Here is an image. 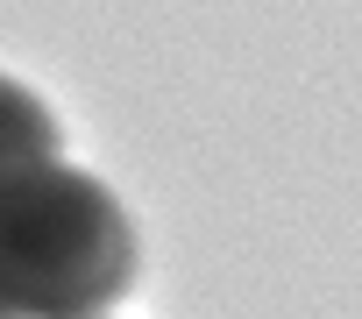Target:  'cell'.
I'll return each instance as SVG.
<instances>
[{"instance_id":"cell-2","label":"cell","mask_w":362,"mask_h":319,"mask_svg":"<svg viewBox=\"0 0 362 319\" xmlns=\"http://www.w3.org/2000/svg\"><path fill=\"white\" fill-rule=\"evenodd\" d=\"M43 164H57V121H50V107L29 85L0 78V185L22 178V171H43Z\"/></svg>"},{"instance_id":"cell-1","label":"cell","mask_w":362,"mask_h":319,"mask_svg":"<svg viewBox=\"0 0 362 319\" xmlns=\"http://www.w3.org/2000/svg\"><path fill=\"white\" fill-rule=\"evenodd\" d=\"M135 284L121 199L64 164L0 185V319H100Z\"/></svg>"}]
</instances>
